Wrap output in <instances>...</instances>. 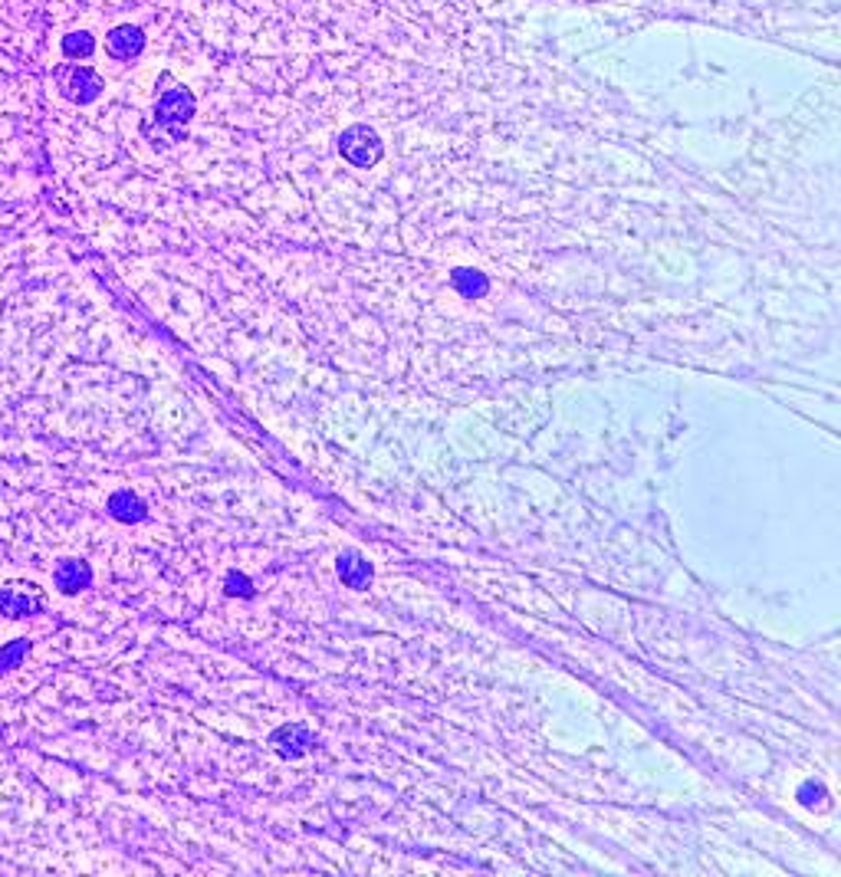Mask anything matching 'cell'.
I'll return each mask as SVG.
<instances>
[{
	"label": "cell",
	"mask_w": 841,
	"mask_h": 877,
	"mask_svg": "<svg viewBox=\"0 0 841 877\" xmlns=\"http://www.w3.org/2000/svg\"><path fill=\"white\" fill-rule=\"evenodd\" d=\"M109 516L119 519V523H142L148 516V506L142 503V496H135L132 490H119L109 496Z\"/></svg>",
	"instance_id": "5b68a950"
},
{
	"label": "cell",
	"mask_w": 841,
	"mask_h": 877,
	"mask_svg": "<svg viewBox=\"0 0 841 877\" xmlns=\"http://www.w3.org/2000/svg\"><path fill=\"white\" fill-rule=\"evenodd\" d=\"M270 743L276 746V753H280L283 759H299L309 746L316 743V736L306 723H286L270 736Z\"/></svg>",
	"instance_id": "7a4b0ae2"
},
{
	"label": "cell",
	"mask_w": 841,
	"mask_h": 877,
	"mask_svg": "<svg viewBox=\"0 0 841 877\" xmlns=\"http://www.w3.org/2000/svg\"><path fill=\"white\" fill-rule=\"evenodd\" d=\"M227 595H240V598H250L253 595V582L247 579V575L240 572H227Z\"/></svg>",
	"instance_id": "ba28073f"
},
{
	"label": "cell",
	"mask_w": 841,
	"mask_h": 877,
	"mask_svg": "<svg viewBox=\"0 0 841 877\" xmlns=\"http://www.w3.org/2000/svg\"><path fill=\"white\" fill-rule=\"evenodd\" d=\"M53 585L60 588L63 595L86 592V588L92 585L89 562H83V559H60V562H56V569H53Z\"/></svg>",
	"instance_id": "3957f363"
},
{
	"label": "cell",
	"mask_w": 841,
	"mask_h": 877,
	"mask_svg": "<svg viewBox=\"0 0 841 877\" xmlns=\"http://www.w3.org/2000/svg\"><path fill=\"white\" fill-rule=\"evenodd\" d=\"M46 611V592L33 582H10L0 588V615L33 618Z\"/></svg>",
	"instance_id": "6da1fadb"
},
{
	"label": "cell",
	"mask_w": 841,
	"mask_h": 877,
	"mask_svg": "<svg viewBox=\"0 0 841 877\" xmlns=\"http://www.w3.org/2000/svg\"><path fill=\"white\" fill-rule=\"evenodd\" d=\"M336 569H339V579L349 588H365L368 582H372V565L365 562L359 549H345L336 562Z\"/></svg>",
	"instance_id": "277c9868"
},
{
	"label": "cell",
	"mask_w": 841,
	"mask_h": 877,
	"mask_svg": "<svg viewBox=\"0 0 841 877\" xmlns=\"http://www.w3.org/2000/svg\"><path fill=\"white\" fill-rule=\"evenodd\" d=\"M30 648H33V644H30L27 638H14L10 644H4V648H0V677L14 674L17 667H20L23 661H27Z\"/></svg>",
	"instance_id": "8992f818"
},
{
	"label": "cell",
	"mask_w": 841,
	"mask_h": 877,
	"mask_svg": "<svg viewBox=\"0 0 841 877\" xmlns=\"http://www.w3.org/2000/svg\"><path fill=\"white\" fill-rule=\"evenodd\" d=\"M454 286L464 296H470V299H477V296H483L490 290V283H487V276H480V273H474V270H454Z\"/></svg>",
	"instance_id": "52a82bcc"
}]
</instances>
